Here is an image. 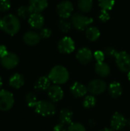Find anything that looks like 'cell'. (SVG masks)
<instances>
[{
	"mask_svg": "<svg viewBox=\"0 0 130 131\" xmlns=\"http://www.w3.org/2000/svg\"><path fill=\"white\" fill-rule=\"evenodd\" d=\"M2 78H0V89H1V88H2Z\"/></svg>",
	"mask_w": 130,
	"mask_h": 131,
	"instance_id": "cell-39",
	"label": "cell"
},
{
	"mask_svg": "<svg viewBox=\"0 0 130 131\" xmlns=\"http://www.w3.org/2000/svg\"><path fill=\"white\" fill-rule=\"evenodd\" d=\"M93 0H78L77 6L80 12L84 13L90 12L93 8Z\"/></svg>",
	"mask_w": 130,
	"mask_h": 131,
	"instance_id": "cell-24",
	"label": "cell"
},
{
	"mask_svg": "<svg viewBox=\"0 0 130 131\" xmlns=\"http://www.w3.org/2000/svg\"><path fill=\"white\" fill-rule=\"evenodd\" d=\"M25 101H26L27 105L29 107H33L34 108L38 101L37 96L35 95L34 93L29 92L25 95Z\"/></svg>",
	"mask_w": 130,
	"mask_h": 131,
	"instance_id": "cell-27",
	"label": "cell"
},
{
	"mask_svg": "<svg viewBox=\"0 0 130 131\" xmlns=\"http://www.w3.org/2000/svg\"><path fill=\"white\" fill-rule=\"evenodd\" d=\"M41 38V37L40 34H38V32L34 31H28L23 36L24 42L26 45H31V46L38 45L40 42Z\"/></svg>",
	"mask_w": 130,
	"mask_h": 131,
	"instance_id": "cell-15",
	"label": "cell"
},
{
	"mask_svg": "<svg viewBox=\"0 0 130 131\" xmlns=\"http://www.w3.org/2000/svg\"><path fill=\"white\" fill-rule=\"evenodd\" d=\"M96 74L101 78H107L110 74V68L105 62H97L95 65Z\"/></svg>",
	"mask_w": 130,
	"mask_h": 131,
	"instance_id": "cell-19",
	"label": "cell"
},
{
	"mask_svg": "<svg viewBox=\"0 0 130 131\" xmlns=\"http://www.w3.org/2000/svg\"><path fill=\"white\" fill-rule=\"evenodd\" d=\"M21 23L19 19L14 15L8 14L2 18L1 29L9 35H15L20 30Z\"/></svg>",
	"mask_w": 130,
	"mask_h": 131,
	"instance_id": "cell-1",
	"label": "cell"
},
{
	"mask_svg": "<svg viewBox=\"0 0 130 131\" xmlns=\"http://www.w3.org/2000/svg\"><path fill=\"white\" fill-rule=\"evenodd\" d=\"M57 49L61 54H70L75 49L74 40L67 36L61 38L57 44Z\"/></svg>",
	"mask_w": 130,
	"mask_h": 131,
	"instance_id": "cell-9",
	"label": "cell"
},
{
	"mask_svg": "<svg viewBox=\"0 0 130 131\" xmlns=\"http://www.w3.org/2000/svg\"><path fill=\"white\" fill-rule=\"evenodd\" d=\"M15 99L13 94L5 90L0 91V111H9L14 105Z\"/></svg>",
	"mask_w": 130,
	"mask_h": 131,
	"instance_id": "cell-5",
	"label": "cell"
},
{
	"mask_svg": "<svg viewBox=\"0 0 130 131\" xmlns=\"http://www.w3.org/2000/svg\"><path fill=\"white\" fill-rule=\"evenodd\" d=\"M118 53V51L116 50H115L113 48H111V47H108L105 49V51H104V54L106 55H107L108 57H113L115 58L116 54Z\"/></svg>",
	"mask_w": 130,
	"mask_h": 131,
	"instance_id": "cell-34",
	"label": "cell"
},
{
	"mask_svg": "<svg viewBox=\"0 0 130 131\" xmlns=\"http://www.w3.org/2000/svg\"><path fill=\"white\" fill-rule=\"evenodd\" d=\"M51 81L49 79L48 76H41L34 83V88L38 91H48V89L51 86Z\"/></svg>",
	"mask_w": 130,
	"mask_h": 131,
	"instance_id": "cell-21",
	"label": "cell"
},
{
	"mask_svg": "<svg viewBox=\"0 0 130 131\" xmlns=\"http://www.w3.org/2000/svg\"><path fill=\"white\" fill-rule=\"evenodd\" d=\"M70 93L71 94L77 97V98H79V97H84L87 93V88L82 83L80 82H74L70 88Z\"/></svg>",
	"mask_w": 130,
	"mask_h": 131,
	"instance_id": "cell-14",
	"label": "cell"
},
{
	"mask_svg": "<svg viewBox=\"0 0 130 131\" xmlns=\"http://www.w3.org/2000/svg\"><path fill=\"white\" fill-rule=\"evenodd\" d=\"M99 18H100V20L101 21H103V22L107 21L110 19V14H109L108 11L102 9V10L100 11V12Z\"/></svg>",
	"mask_w": 130,
	"mask_h": 131,
	"instance_id": "cell-32",
	"label": "cell"
},
{
	"mask_svg": "<svg viewBox=\"0 0 130 131\" xmlns=\"http://www.w3.org/2000/svg\"><path fill=\"white\" fill-rule=\"evenodd\" d=\"M115 5V0H99V5L101 9L110 11Z\"/></svg>",
	"mask_w": 130,
	"mask_h": 131,
	"instance_id": "cell-29",
	"label": "cell"
},
{
	"mask_svg": "<svg viewBox=\"0 0 130 131\" xmlns=\"http://www.w3.org/2000/svg\"><path fill=\"white\" fill-rule=\"evenodd\" d=\"M24 84H25V78L21 74L18 73H15L12 74L9 78V85L13 88L19 89L24 85Z\"/></svg>",
	"mask_w": 130,
	"mask_h": 131,
	"instance_id": "cell-22",
	"label": "cell"
},
{
	"mask_svg": "<svg viewBox=\"0 0 130 131\" xmlns=\"http://www.w3.org/2000/svg\"><path fill=\"white\" fill-rule=\"evenodd\" d=\"M48 95L53 102H59L64 97V91L58 84L51 85L48 89Z\"/></svg>",
	"mask_w": 130,
	"mask_h": 131,
	"instance_id": "cell-13",
	"label": "cell"
},
{
	"mask_svg": "<svg viewBox=\"0 0 130 131\" xmlns=\"http://www.w3.org/2000/svg\"><path fill=\"white\" fill-rule=\"evenodd\" d=\"M71 25H72L71 21H69L65 18H61L59 21V23H58L59 29L64 33L68 32L71 28Z\"/></svg>",
	"mask_w": 130,
	"mask_h": 131,
	"instance_id": "cell-28",
	"label": "cell"
},
{
	"mask_svg": "<svg viewBox=\"0 0 130 131\" xmlns=\"http://www.w3.org/2000/svg\"><path fill=\"white\" fill-rule=\"evenodd\" d=\"M48 5V0H30L29 8L32 13H41Z\"/></svg>",
	"mask_w": 130,
	"mask_h": 131,
	"instance_id": "cell-17",
	"label": "cell"
},
{
	"mask_svg": "<svg viewBox=\"0 0 130 131\" xmlns=\"http://www.w3.org/2000/svg\"><path fill=\"white\" fill-rule=\"evenodd\" d=\"M93 22V19L90 17L85 16L80 13H74L71 15V24L77 30H86L90 25Z\"/></svg>",
	"mask_w": 130,
	"mask_h": 131,
	"instance_id": "cell-4",
	"label": "cell"
},
{
	"mask_svg": "<svg viewBox=\"0 0 130 131\" xmlns=\"http://www.w3.org/2000/svg\"><path fill=\"white\" fill-rule=\"evenodd\" d=\"M11 2L10 0H0V12H5L10 9Z\"/></svg>",
	"mask_w": 130,
	"mask_h": 131,
	"instance_id": "cell-31",
	"label": "cell"
},
{
	"mask_svg": "<svg viewBox=\"0 0 130 131\" xmlns=\"http://www.w3.org/2000/svg\"><path fill=\"white\" fill-rule=\"evenodd\" d=\"M1 23H2V18H0V29H1Z\"/></svg>",
	"mask_w": 130,
	"mask_h": 131,
	"instance_id": "cell-42",
	"label": "cell"
},
{
	"mask_svg": "<svg viewBox=\"0 0 130 131\" xmlns=\"http://www.w3.org/2000/svg\"><path fill=\"white\" fill-rule=\"evenodd\" d=\"M48 78L54 84H64L69 80L70 74L67 68L61 65H56L51 68L48 74Z\"/></svg>",
	"mask_w": 130,
	"mask_h": 131,
	"instance_id": "cell-2",
	"label": "cell"
},
{
	"mask_svg": "<svg viewBox=\"0 0 130 131\" xmlns=\"http://www.w3.org/2000/svg\"><path fill=\"white\" fill-rule=\"evenodd\" d=\"M96 104H97V100H96L95 97L92 94L86 96L83 101V106L87 109L94 107Z\"/></svg>",
	"mask_w": 130,
	"mask_h": 131,
	"instance_id": "cell-26",
	"label": "cell"
},
{
	"mask_svg": "<svg viewBox=\"0 0 130 131\" xmlns=\"http://www.w3.org/2000/svg\"><path fill=\"white\" fill-rule=\"evenodd\" d=\"M17 13L20 18H21L23 19H28L29 17L31 16V15L32 14V12L31 11L29 6L22 5L18 8Z\"/></svg>",
	"mask_w": 130,
	"mask_h": 131,
	"instance_id": "cell-25",
	"label": "cell"
},
{
	"mask_svg": "<svg viewBox=\"0 0 130 131\" xmlns=\"http://www.w3.org/2000/svg\"><path fill=\"white\" fill-rule=\"evenodd\" d=\"M100 36V31L97 27H89L86 29V37L90 41H97Z\"/></svg>",
	"mask_w": 130,
	"mask_h": 131,
	"instance_id": "cell-23",
	"label": "cell"
},
{
	"mask_svg": "<svg viewBox=\"0 0 130 131\" xmlns=\"http://www.w3.org/2000/svg\"><path fill=\"white\" fill-rule=\"evenodd\" d=\"M8 50L7 48L5 45H0V58H2V57H4L5 55H6L8 54Z\"/></svg>",
	"mask_w": 130,
	"mask_h": 131,
	"instance_id": "cell-37",
	"label": "cell"
},
{
	"mask_svg": "<svg viewBox=\"0 0 130 131\" xmlns=\"http://www.w3.org/2000/svg\"><path fill=\"white\" fill-rule=\"evenodd\" d=\"M93 56V55L91 50L86 47L80 48L76 54L77 61L84 65L88 64L92 61Z\"/></svg>",
	"mask_w": 130,
	"mask_h": 131,
	"instance_id": "cell-12",
	"label": "cell"
},
{
	"mask_svg": "<svg viewBox=\"0 0 130 131\" xmlns=\"http://www.w3.org/2000/svg\"><path fill=\"white\" fill-rule=\"evenodd\" d=\"M128 79L130 81V71L128 72Z\"/></svg>",
	"mask_w": 130,
	"mask_h": 131,
	"instance_id": "cell-41",
	"label": "cell"
},
{
	"mask_svg": "<svg viewBox=\"0 0 130 131\" xmlns=\"http://www.w3.org/2000/svg\"><path fill=\"white\" fill-rule=\"evenodd\" d=\"M73 112L68 108H64L60 111L59 114V123L63 124L66 126H69L72 124L73 120Z\"/></svg>",
	"mask_w": 130,
	"mask_h": 131,
	"instance_id": "cell-18",
	"label": "cell"
},
{
	"mask_svg": "<svg viewBox=\"0 0 130 131\" xmlns=\"http://www.w3.org/2000/svg\"><path fill=\"white\" fill-rule=\"evenodd\" d=\"M74 11V5L71 2L64 0L61 2L57 6V12L61 18H68L72 15Z\"/></svg>",
	"mask_w": 130,
	"mask_h": 131,
	"instance_id": "cell-8",
	"label": "cell"
},
{
	"mask_svg": "<svg viewBox=\"0 0 130 131\" xmlns=\"http://www.w3.org/2000/svg\"><path fill=\"white\" fill-rule=\"evenodd\" d=\"M28 20L30 26L34 29H41L44 24V18L41 13H32Z\"/></svg>",
	"mask_w": 130,
	"mask_h": 131,
	"instance_id": "cell-16",
	"label": "cell"
},
{
	"mask_svg": "<svg viewBox=\"0 0 130 131\" xmlns=\"http://www.w3.org/2000/svg\"><path fill=\"white\" fill-rule=\"evenodd\" d=\"M67 131H86L85 127L80 123H72L67 127Z\"/></svg>",
	"mask_w": 130,
	"mask_h": 131,
	"instance_id": "cell-30",
	"label": "cell"
},
{
	"mask_svg": "<svg viewBox=\"0 0 130 131\" xmlns=\"http://www.w3.org/2000/svg\"><path fill=\"white\" fill-rule=\"evenodd\" d=\"M116 63L119 69L123 72L130 71V55L126 51H120L116 54Z\"/></svg>",
	"mask_w": 130,
	"mask_h": 131,
	"instance_id": "cell-6",
	"label": "cell"
},
{
	"mask_svg": "<svg viewBox=\"0 0 130 131\" xmlns=\"http://www.w3.org/2000/svg\"><path fill=\"white\" fill-rule=\"evenodd\" d=\"M100 131H116V130H113V129H112V128H104V129L101 130Z\"/></svg>",
	"mask_w": 130,
	"mask_h": 131,
	"instance_id": "cell-38",
	"label": "cell"
},
{
	"mask_svg": "<svg viewBox=\"0 0 130 131\" xmlns=\"http://www.w3.org/2000/svg\"><path fill=\"white\" fill-rule=\"evenodd\" d=\"M53 131H67V127H66V125L59 123L54 126Z\"/></svg>",
	"mask_w": 130,
	"mask_h": 131,
	"instance_id": "cell-36",
	"label": "cell"
},
{
	"mask_svg": "<svg viewBox=\"0 0 130 131\" xmlns=\"http://www.w3.org/2000/svg\"><path fill=\"white\" fill-rule=\"evenodd\" d=\"M93 57L97 62H103L105 58V54L101 51H96L93 53Z\"/></svg>",
	"mask_w": 130,
	"mask_h": 131,
	"instance_id": "cell-33",
	"label": "cell"
},
{
	"mask_svg": "<svg viewBox=\"0 0 130 131\" xmlns=\"http://www.w3.org/2000/svg\"><path fill=\"white\" fill-rule=\"evenodd\" d=\"M108 91L110 95L113 98H118L123 94V87L122 85L117 81H113L110 84L108 87Z\"/></svg>",
	"mask_w": 130,
	"mask_h": 131,
	"instance_id": "cell-20",
	"label": "cell"
},
{
	"mask_svg": "<svg viewBox=\"0 0 130 131\" xmlns=\"http://www.w3.org/2000/svg\"><path fill=\"white\" fill-rule=\"evenodd\" d=\"M87 91L92 95H100L107 90V84L101 79H94L89 82L87 85Z\"/></svg>",
	"mask_w": 130,
	"mask_h": 131,
	"instance_id": "cell-7",
	"label": "cell"
},
{
	"mask_svg": "<svg viewBox=\"0 0 130 131\" xmlns=\"http://www.w3.org/2000/svg\"><path fill=\"white\" fill-rule=\"evenodd\" d=\"M34 109L38 114L43 117H50L56 114V107L51 101H38Z\"/></svg>",
	"mask_w": 130,
	"mask_h": 131,
	"instance_id": "cell-3",
	"label": "cell"
},
{
	"mask_svg": "<svg viewBox=\"0 0 130 131\" xmlns=\"http://www.w3.org/2000/svg\"><path fill=\"white\" fill-rule=\"evenodd\" d=\"M18 63L19 58L18 55L12 52H8L6 55L1 58V64L6 69H12L15 68Z\"/></svg>",
	"mask_w": 130,
	"mask_h": 131,
	"instance_id": "cell-11",
	"label": "cell"
},
{
	"mask_svg": "<svg viewBox=\"0 0 130 131\" xmlns=\"http://www.w3.org/2000/svg\"><path fill=\"white\" fill-rule=\"evenodd\" d=\"M127 122L128 120H126V118L122 114L116 112L113 115L111 118L110 126L111 128L114 130H121L127 125Z\"/></svg>",
	"mask_w": 130,
	"mask_h": 131,
	"instance_id": "cell-10",
	"label": "cell"
},
{
	"mask_svg": "<svg viewBox=\"0 0 130 131\" xmlns=\"http://www.w3.org/2000/svg\"><path fill=\"white\" fill-rule=\"evenodd\" d=\"M40 35L42 38H48L51 35V31L49 28H41L40 31Z\"/></svg>",
	"mask_w": 130,
	"mask_h": 131,
	"instance_id": "cell-35",
	"label": "cell"
},
{
	"mask_svg": "<svg viewBox=\"0 0 130 131\" xmlns=\"http://www.w3.org/2000/svg\"><path fill=\"white\" fill-rule=\"evenodd\" d=\"M127 125L129 127V128H130V118L128 120V122H127Z\"/></svg>",
	"mask_w": 130,
	"mask_h": 131,
	"instance_id": "cell-40",
	"label": "cell"
}]
</instances>
